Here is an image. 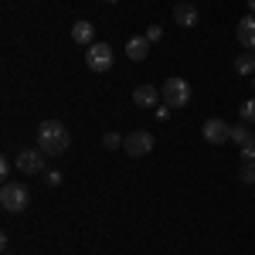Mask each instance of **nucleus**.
I'll return each instance as SVG.
<instances>
[{
	"instance_id": "obj_1",
	"label": "nucleus",
	"mask_w": 255,
	"mask_h": 255,
	"mask_svg": "<svg viewBox=\"0 0 255 255\" xmlns=\"http://www.w3.org/2000/svg\"><path fill=\"white\" fill-rule=\"evenodd\" d=\"M68 146H72V133H68L65 123L44 119V123L38 126V150L44 153V157H61Z\"/></svg>"
},
{
	"instance_id": "obj_2",
	"label": "nucleus",
	"mask_w": 255,
	"mask_h": 255,
	"mask_svg": "<svg viewBox=\"0 0 255 255\" xmlns=\"http://www.w3.org/2000/svg\"><path fill=\"white\" fill-rule=\"evenodd\" d=\"M27 201H31V194L20 180H3V187H0V208L3 211L20 215V211H27Z\"/></svg>"
},
{
	"instance_id": "obj_3",
	"label": "nucleus",
	"mask_w": 255,
	"mask_h": 255,
	"mask_svg": "<svg viewBox=\"0 0 255 255\" xmlns=\"http://www.w3.org/2000/svg\"><path fill=\"white\" fill-rule=\"evenodd\" d=\"M163 106H170V109H184V106H191V85L187 79H167L163 82Z\"/></svg>"
},
{
	"instance_id": "obj_4",
	"label": "nucleus",
	"mask_w": 255,
	"mask_h": 255,
	"mask_svg": "<svg viewBox=\"0 0 255 255\" xmlns=\"http://www.w3.org/2000/svg\"><path fill=\"white\" fill-rule=\"evenodd\" d=\"M113 61H116V55H113V48H109L106 41H96V44L85 48V65H89V72H96V75L109 72Z\"/></svg>"
},
{
	"instance_id": "obj_5",
	"label": "nucleus",
	"mask_w": 255,
	"mask_h": 255,
	"mask_svg": "<svg viewBox=\"0 0 255 255\" xmlns=\"http://www.w3.org/2000/svg\"><path fill=\"white\" fill-rule=\"evenodd\" d=\"M123 150H126V157H146L150 150H153V133H146V129H133L126 143H123Z\"/></svg>"
},
{
	"instance_id": "obj_6",
	"label": "nucleus",
	"mask_w": 255,
	"mask_h": 255,
	"mask_svg": "<svg viewBox=\"0 0 255 255\" xmlns=\"http://www.w3.org/2000/svg\"><path fill=\"white\" fill-rule=\"evenodd\" d=\"M14 163H17V170H20V174H27V177L44 174V153H41L38 146H34V150H20Z\"/></svg>"
},
{
	"instance_id": "obj_7",
	"label": "nucleus",
	"mask_w": 255,
	"mask_h": 255,
	"mask_svg": "<svg viewBox=\"0 0 255 255\" xmlns=\"http://www.w3.org/2000/svg\"><path fill=\"white\" fill-rule=\"evenodd\" d=\"M201 133H204V139H208L211 146H221V143L232 139V126H228L225 119H208V123L201 126Z\"/></svg>"
},
{
	"instance_id": "obj_8",
	"label": "nucleus",
	"mask_w": 255,
	"mask_h": 255,
	"mask_svg": "<svg viewBox=\"0 0 255 255\" xmlns=\"http://www.w3.org/2000/svg\"><path fill=\"white\" fill-rule=\"evenodd\" d=\"M157 99H163V92H157V85H146V82H143V85L133 89V102L143 106V109H153V106H157Z\"/></svg>"
},
{
	"instance_id": "obj_9",
	"label": "nucleus",
	"mask_w": 255,
	"mask_h": 255,
	"mask_svg": "<svg viewBox=\"0 0 255 255\" xmlns=\"http://www.w3.org/2000/svg\"><path fill=\"white\" fill-rule=\"evenodd\" d=\"M238 44L249 48V51H255V14L238 20Z\"/></svg>"
},
{
	"instance_id": "obj_10",
	"label": "nucleus",
	"mask_w": 255,
	"mask_h": 255,
	"mask_svg": "<svg viewBox=\"0 0 255 255\" xmlns=\"http://www.w3.org/2000/svg\"><path fill=\"white\" fill-rule=\"evenodd\" d=\"M72 41L75 44H96V27H92V20H75L72 24Z\"/></svg>"
},
{
	"instance_id": "obj_11",
	"label": "nucleus",
	"mask_w": 255,
	"mask_h": 255,
	"mask_svg": "<svg viewBox=\"0 0 255 255\" xmlns=\"http://www.w3.org/2000/svg\"><path fill=\"white\" fill-rule=\"evenodd\" d=\"M174 20L180 24V27H194L197 20H201V14H197V7H191V3L184 0V3H177V7H174Z\"/></svg>"
},
{
	"instance_id": "obj_12",
	"label": "nucleus",
	"mask_w": 255,
	"mask_h": 255,
	"mask_svg": "<svg viewBox=\"0 0 255 255\" xmlns=\"http://www.w3.org/2000/svg\"><path fill=\"white\" fill-rule=\"evenodd\" d=\"M126 55H129V61H143L146 55H150V41H146V38H129Z\"/></svg>"
},
{
	"instance_id": "obj_13",
	"label": "nucleus",
	"mask_w": 255,
	"mask_h": 255,
	"mask_svg": "<svg viewBox=\"0 0 255 255\" xmlns=\"http://www.w3.org/2000/svg\"><path fill=\"white\" fill-rule=\"evenodd\" d=\"M235 72L238 75H255V51H242V55H238Z\"/></svg>"
},
{
	"instance_id": "obj_14",
	"label": "nucleus",
	"mask_w": 255,
	"mask_h": 255,
	"mask_svg": "<svg viewBox=\"0 0 255 255\" xmlns=\"http://www.w3.org/2000/svg\"><path fill=\"white\" fill-rule=\"evenodd\" d=\"M238 184H255V160H242V167H238Z\"/></svg>"
},
{
	"instance_id": "obj_15",
	"label": "nucleus",
	"mask_w": 255,
	"mask_h": 255,
	"mask_svg": "<svg viewBox=\"0 0 255 255\" xmlns=\"http://www.w3.org/2000/svg\"><path fill=\"white\" fill-rule=\"evenodd\" d=\"M252 129H249V123H242V126H232V143H238V146H245V143H252Z\"/></svg>"
},
{
	"instance_id": "obj_16",
	"label": "nucleus",
	"mask_w": 255,
	"mask_h": 255,
	"mask_svg": "<svg viewBox=\"0 0 255 255\" xmlns=\"http://www.w3.org/2000/svg\"><path fill=\"white\" fill-rule=\"evenodd\" d=\"M238 116H242V123H255V99L238 106Z\"/></svg>"
},
{
	"instance_id": "obj_17",
	"label": "nucleus",
	"mask_w": 255,
	"mask_h": 255,
	"mask_svg": "<svg viewBox=\"0 0 255 255\" xmlns=\"http://www.w3.org/2000/svg\"><path fill=\"white\" fill-rule=\"evenodd\" d=\"M123 143H126V139L119 136V133H106V136H102V146H106V150H119Z\"/></svg>"
},
{
	"instance_id": "obj_18",
	"label": "nucleus",
	"mask_w": 255,
	"mask_h": 255,
	"mask_svg": "<svg viewBox=\"0 0 255 255\" xmlns=\"http://www.w3.org/2000/svg\"><path fill=\"white\" fill-rule=\"evenodd\" d=\"M143 38L150 41V44H157V41L163 38V27H157V24H150V27H146V34H143Z\"/></svg>"
},
{
	"instance_id": "obj_19",
	"label": "nucleus",
	"mask_w": 255,
	"mask_h": 255,
	"mask_svg": "<svg viewBox=\"0 0 255 255\" xmlns=\"http://www.w3.org/2000/svg\"><path fill=\"white\" fill-rule=\"evenodd\" d=\"M242 160H255V139H252V143H245V146H242Z\"/></svg>"
},
{
	"instance_id": "obj_20",
	"label": "nucleus",
	"mask_w": 255,
	"mask_h": 255,
	"mask_svg": "<svg viewBox=\"0 0 255 255\" xmlns=\"http://www.w3.org/2000/svg\"><path fill=\"white\" fill-rule=\"evenodd\" d=\"M10 167H17V163H14V160H0V177H3V180L10 177Z\"/></svg>"
},
{
	"instance_id": "obj_21",
	"label": "nucleus",
	"mask_w": 255,
	"mask_h": 255,
	"mask_svg": "<svg viewBox=\"0 0 255 255\" xmlns=\"http://www.w3.org/2000/svg\"><path fill=\"white\" fill-rule=\"evenodd\" d=\"M58 184H61V174H58V170H51V174H48V187H58Z\"/></svg>"
},
{
	"instance_id": "obj_22",
	"label": "nucleus",
	"mask_w": 255,
	"mask_h": 255,
	"mask_svg": "<svg viewBox=\"0 0 255 255\" xmlns=\"http://www.w3.org/2000/svg\"><path fill=\"white\" fill-rule=\"evenodd\" d=\"M167 116H170V106H160V109H157V119H160V123H163V119H167Z\"/></svg>"
},
{
	"instance_id": "obj_23",
	"label": "nucleus",
	"mask_w": 255,
	"mask_h": 255,
	"mask_svg": "<svg viewBox=\"0 0 255 255\" xmlns=\"http://www.w3.org/2000/svg\"><path fill=\"white\" fill-rule=\"evenodd\" d=\"M249 10H252V14H255V0H249Z\"/></svg>"
},
{
	"instance_id": "obj_24",
	"label": "nucleus",
	"mask_w": 255,
	"mask_h": 255,
	"mask_svg": "<svg viewBox=\"0 0 255 255\" xmlns=\"http://www.w3.org/2000/svg\"><path fill=\"white\" fill-rule=\"evenodd\" d=\"M106 3H119V0H106Z\"/></svg>"
},
{
	"instance_id": "obj_25",
	"label": "nucleus",
	"mask_w": 255,
	"mask_h": 255,
	"mask_svg": "<svg viewBox=\"0 0 255 255\" xmlns=\"http://www.w3.org/2000/svg\"><path fill=\"white\" fill-rule=\"evenodd\" d=\"M252 85H255V75H252Z\"/></svg>"
},
{
	"instance_id": "obj_26",
	"label": "nucleus",
	"mask_w": 255,
	"mask_h": 255,
	"mask_svg": "<svg viewBox=\"0 0 255 255\" xmlns=\"http://www.w3.org/2000/svg\"><path fill=\"white\" fill-rule=\"evenodd\" d=\"M180 3H184V0H180Z\"/></svg>"
},
{
	"instance_id": "obj_27",
	"label": "nucleus",
	"mask_w": 255,
	"mask_h": 255,
	"mask_svg": "<svg viewBox=\"0 0 255 255\" xmlns=\"http://www.w3.org/2000/svg\"><path fill=\"white\" fill-rule=\"evenodd\" d=\"M7 255H10V252H7Z\"/></svg>"
}]
</instances>
